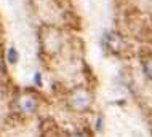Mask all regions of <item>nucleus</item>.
Returning a JSON list of instances; mask_svg holds the SVG:
<instances>
[{"label": "nucleus", "mask_w": 152, "mask_h": 137, "mask_svg": "<svg viewBox=\"0 0 152 137\" xmlns=\"http://www.w3.org/2000/svg\"><path fill=\"white\" fill-rule=\"evenodd\" d=\"M18 109L21 113H32L37 109V99L32 94H23L18 99Z\"/></svg>", "instance_id": "1"}, {"label": "nucleus", "mask_w": 152, "mask_h": 137, "mask_svg": "<svg viewBox=\"0 0 152 137\" xmlns=\"http://www.w3.org/2000/svg\"><path fill=\"white\" fill-rule=\"evenodd\" d=\"M106 41H107V48L112 49V51H120V49L125 46V41L122 40V37L115 34V32H107L106 34Z\"/></svg>", "instance_id": "2"}, {"label": "nucleus", "mask_w": 152, "mask_h": 137, "mask_svg": "<svg viewBox=\"0 0 152 137\" xmlns=\"http://www.w3.org/2000/svg\"><path fill=\"white\" fill-rule=\"evenodd\" d=\"M71 102H72L74 109H77V110H85V109L90 105V97L83 93V91H75V94L71 97Z\"/></svg>", "instance_id": "3"}, {"label": "nucleus", "mask_w": 152, "mask_h": 137, "mask_svg": "<svg viewBox=\"0 0 152 137\" xmlns=\"http://www.w3.org/2000/svg\"><path fill=\"white\" fill-rule=\"evenodd\" d=\"M142 69H144V73H146V75L152 80V54L142 59Z\"/></svg>", "instance_id": "4"}, {"label": "nucleus", "mask_w": 152, "mask_h": 137, "mask_svg": "<svg viewBox=\"0 0 152 137\" xmlns=\"http://www.w3.org/2000/svg\"><path fill=\"white\" fill-rule=\"evenodd\" d=\"M16 61H18V53H16L15 48H10L8 49V62H10V64H15Z\"/></svg>", "instance_id": "5"}, {"label": "nucleus", "mask_w": 152, "mask_h": 137, "mask_svg": "<svg viewBox=\"0 0 152 137\" xmlns=\"http://www.w3.org/2000/svg\"><path fill=\"white\" fill-rule=\"evenodd\" d=\"M35 75H37V77H35V83H37V85H42V78L39 77L40 73H35Z\"/></svg>", "instance_id": "6"}, {"label": "nucleus", "mask_w": 152, "mask_h": 137, "mask_svg": "<svg viewBox=\"0 0 152 137\" xmlns=\"http://www.w3.org/2000/svg\"><path fill=\"white\" fill-rule=\"evenodd\" d=\"M71 137H85V136H82V134H74V136H71Z\"/></svg>", "instance_id": "7"}]
</instances>
